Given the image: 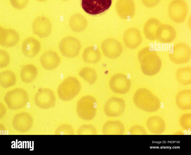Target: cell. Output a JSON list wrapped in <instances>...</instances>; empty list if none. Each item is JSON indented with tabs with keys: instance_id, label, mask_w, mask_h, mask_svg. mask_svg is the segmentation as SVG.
Instances as JSON below:
<instances>
[{
	"instance_id": "6da1fadb",
	"label": "cell",
	"mask_w": 191,
	"mask_h": 155,
	"mask_svg": "<svg viewBox=\"0 0 191 155\" xmlns=\"http://www.w3.org/2000/svg\"><path fill=\"white\" fill-rule=\"evenodd\" d=\"M138 57L141 70L145 75L153 76L160 71L162 65L161 60L157 53L151 50L149 47L142 49L138 54Z\"/></svg>"
},
{
	"instance_id": "7a4b0ae2",
	"label": "cell",
	"mask_w": 191,
	"mask_h": 155,
	"mask_svg": "<svg viewBox=\"0 0 191 155\" xmlns=\"http://www.w3.org/2000/svg\"><path fill=\"white\" fill-rule=\"evenodd\" d=\"M97 103L96 99L90 95L82 97L77 101L76 112L78 116L85 120H90L95 117Z\"/></svg>"
},
{
	"instance_id": "3957f363",
	"label": "cell",
	"mask_w": 191,
	"mask_h": 155,
	"mask_svg": "<svg viewBox=\"0 0 191 155\" xmlns=\"http://www.w3.org/2000/svg\"><path fill=\"white\" fill-rule=\"evenodd\" d=\"M81 88L79 81L74 77L70 76L65 78L59 85L58 92L61 99L65 101H69L79 94Z\"/></svg>"
},
{
	"instance_id": "277c9868",
	"label": "cell",
	"mask_w": 191,
	"mask_h": 155,
	"mask_svg": "<svg viewBox=\"0 0 191 155\" xmlns=\"http://www.w3.org/2000/svg\"><path fill=\"white\" fill-rule=\"evenodd\" d=\"M188 4L184 0H172L168 7V15L174 22L178 24L183 22L188 13Z\"/></svg>"
},
{
	"instance_id": "5b68a950",
	"label": "cell",
	"mask_w": 191,
	"mask_h": 155,
	"mask_svg": "<svg viewBox=\"0 0 191 155\" xmlns=\"http://www.w3.org/2000/svg\"><path fill=\"white\" fill-rule=\"evenodd\" d=\"M59 46L62 55L68 58H72L77 56L81 47L80 41L71 36L65 37L62 39Z\"/></svg>"
},
{
	"instance_id": "8992f818",
	"label": "cell",
	"mask_w": 191,
	"mask_h": 155,
	"mask_svg": "<svg viewBox=\"0 0 191 155\" xmlns=\"http://www.w3.org/2000/svg\"><path fill=\"white\" fill-rule=\"evenodd\" d=\"M170 60L177 64L186 63L191 58V48L187 44L179 42L175 44L172 52L169 54Z\"/></svg>"
},
{
	"instance_id": "52a82bcc",
	"label": "cell",
	"mask_w": 191,
	"mask_h": 155,
	"mask_svg": "<svg viewBox=\"0 0 191 155\" xmlns=\"http://www.w3.org/2000/svg\"><path fill=\"white\" fill-rule=\"evenodd\" d=\"M112 0H81L82 7L86 13L92 15L100 14L107 10Z\"/></svg>"
},
{
	"instance_id": "ba28073f",
	"label": "cell",
	"mask_w": 191,
	"mask_h": 155,
	"mask_svg": "<svg viewBox=\"0 0 191 155\" xmlns=\"http://www.w3.org/2000/svg\"><path fill=\"white\" fill-rule=\"evenodd\" d=\"M130 80L125 75L121 73L116 74L110 78L109 86L115 93L124 94L127 92L131 87Z\"/></svg>"
},
{
	"instance_id": "9c48e42d",
	"label": "cell",
	"mask_w": 191,
	"mask_h": 155,
	"mask_svg": "<svg viewBox=\"0 0 191 155\" xmlns=\"http://www.w3.org/2000/svg\"><path fill=\"white\" fill-rule=\"evenodd\" d=\"M125 107V102L122 98L113 97L109 98L106 102L103 110L107 117H117L121 115Z\"/></svg>"
},
{
	"instance_id": "30bf717a",
	"label": "cell",
	"mask_w": 191,
	"mask_h": 155,
	"mask_svg": "<svg viewBox=\"0 0 191 155\" xmlns=\"http://www.w3.org/2000/svg\"><path fill=\"white\" fill-rule=\"evenodd\" d=\"M32 29L36 35L41 38H45L51 33L52 25L50 20L47 17L39 16L33 21Z\"/></svg>"
},
{
	"instance_id": "8fae6325",
	"label": "cell",
	"mask_w": 191,
	"mask_h": 155,
	"mask_svg": "<svg viewBox=\"0 0 191 155\" xmlns=\"http://www.w3.org/2000/svg\"><path fill=\"white\" fill-rule=\"evenodd\" d=\"M101 48L105 56L110 59H115L121 55L122 48L120 42L116 39L109 38L102 43Z\"/></svg>"
},
{
	"instance_id": "7c38bea8",
	"label": "cell",
	"mask_w": 191,
	"mask_h": 155,
	"mask_svg": "<svg viewBox=\"0 0 191 155\" xmlns=\"http://www.w3.org/2000/svg\"><path fill=\"white\" fill-rule=\"evenodd\" d=\"M19 36L18 32L12 28L0 27V44L5 48L14 47L18 43Z\"/></svg>"
},
{
	"instance_id": "4fadbf2b",
	"label": "cell",
	"mask_w": 191,
	"mask_h": 155,
	"mask_svg": "<svg viewBox=\"0 0 191 155\" xmlns=\"http://www.w3.org/2000/svg\"><path fill=\"white\" fill-rule=\"evenodd\" d=\"M123 39L125 45L129 48L134 49L137 48L142 42V37L139 30L131 28L124 33Z\"/></svg>"
},
{
	"instance_id": "5bb4252c",
	"label": "cell",
	"mask_w": 191,
	"mask_h": 155,
	"mask_svg": "<svg viewBox=\"0 0 191 155\" xmlns=\"http://www.w3.org/2000/svg\"><path fill=\"white\" fill-rule=\"evenodd\" d=\"M40 62L42 66L45 69L52 70L59 66L60 62V58L55 51L49 50L41 55Z\"/></svg>"
},
{
	"instance_id": "9a60e30c",
	"label": "cell",
	"mask_w": 191,
	"mask_h": 155,
	"mask_svg": "<svg viewBox=\"0 0 191 155\" xmlns=\"http://www.w3.org/2000/svg\"><path fill=\"white\" fill-rule=\"evenodd\" d=\"M23 54L28 58L35 57L39 52L41 48L40 42L35 38L30 37L25 39L22 44Z\"/></svg>"
},
{
	"instance_id": "2e32d148",
	"label": "cell",
	"mask_w": 191,
	"mask_h": 155,
	"mask_svg": "<svg viewBox=\"0 0 191 155\" xmlns=\"http://www.w3.org/2000/svg\"><path fill=\"white\" fill-rule=\"evenodd\" d=\"M176 36L175 28L168 24H162L158 31L157 39L162 43H169L173 41Z\"/></svg>"
},
{
	"instance_id": "e0dca14e",
	"label": "cell",
	"mask_w": 191,
	"mask_h": 155,
	"mask_svg": "<svg viewBox=\"0 0 191 155\" xmlns=\"http://www.w3.org/2000/svg\"><path fill=\"white\" fill-rule=\"evenodd\" d=\"M161 24L156 18H152L148 19L144 25L143 31L145 36L151 41L157 39L158 31Z\"/></svg>"
},
{
	"instance_id": "ac0fdd59",
	"label": "cell",
	"mask_w": 191,
	"mask_h": 155,
	"mask_svg": "<svg viewBox=\"0 0 191 155\" xmlns=\"http://www.w3.org/2000/svg\"><path fill=\"white\" fill-rule=\"evenodd\" d=\"M124 128L122 123L118 120H110L106 122L102 128V133L105 135H122Z\"/></svg>"
},
{
	"instance_id": "d6986e66",
	"label": "cell",
	"mask_w": 191,
	"mask_h": 155,
	"mask_svg": "<svg viewBox=\"0 0 191 155\" xmlns=\"http://www.w3.org/2000/svg\"><path fill=\"white\" fill-rule=\"evenodd\" d=\"M38 74L37 68L33 64H28L22 68L20 72L21 80L24 83H28L33 81Z\"/></svg>"
},
{
	"instance_id": "ffe728a7",
	"label": "cell",
	"mask_w": 191,
	"mask_h": 155,
	"mask_svg": "<svg viewBox=\"0 0 191 155\" xmlns=\"http://www.w3.org/2000/svg\"><path fill=\"white\" fill-rule=\"evenodd\" d=\"M119 12L122 18L127 19L132 17L135 12V5L133 0H120Z\"/></svg>"
},
{
	"instance_id": "44dd1931",
	"label": "cell",
	"mask_w": 191,
	"mask_h": 155,
	"mask_svg": "<svg viewBox=\"0 0 191 155\" xmlns=\"http://www.w3.org/2000/svg\"><path fill=\"white\" fill-rule=\"evenodd\" d=\"M82 56L85 62L94 64L98 62L100 60L101 54L97 48L94 46H90L85 49Z\"/></svg>"
},
{
	"instance_id": "7402d4cb",
	"label": "cell",
	"mask_w": 191,
	"mask_h": 155,
	"mask_svg": "<svg viewBox=\"0 0 191 155\" xmlns=\"http://www.w3.org/2000/svg\"><path fill=\"white\" fill-rule=\"evenodd\" d=\"M1 85L7 87L15 84L16 81L15 73L10 70H6L2 72L0 74Z\"/></svg>"
},
{
	"instance_id": "603a6c76",
	"label": "cell",
	"mask_w": 191,
	"mask_h": 155,
	"mask_svg": "<svg viewBox=\"0 0 191 155\" xmlns=\"http://www.w3.org/2000/svg\"><path fill=\"white\" fill-rule=\"evenodd\" d=\"M177 80L182 84H188L191 83V69L189 66L178 68L176 74Z\"/></svg>"
},
{
	"instance_id": "cb8c5ba5",
	"label": "cell",
	"mask_w": 191,
	"mask_h": 155,
	"mask_svg": "<svg viewBox=\"0 0 191 155\" xmlns=\"http://www.w3.org/2000/svg\"><path fill=\"white\" fill-rule=\"evenodd\" d=\"M79 76L90 84H92L96 82L97 75L93 69L85 67L82 68L79 73Z\"/></svg>"
},
{
	"instance_id": "d4e9b609",
	"label": "cell",
	"mask_w": 191,
	"mask_h": 155,
	"mask_svg": "<svg viewBox=\"0 0 191 155\" xmlns=\"http://www.w3.org/2000/svg\"><path fill=\"white\" fill-rule=\"evenodd\" d=\"M77 134L79 135H95L97 134V131L94 125L91 124H85L79 128Z\"/></svg>"
},
{
	"instance_id": "484cf974",
	"label": "cell",
	"mask_w": 191,
	"mask_h": 155,
	"mask_svg": "<svg viewBox=\"0 0 191 155\" xmlns=\"http://www.w3.org/2000/svg\"><path fill=\"white\" fill-rule=\"evenodd\" d=\"M0 66L1 68H4L8 66L10 61V57L8 52L4 49L0 51Z\"/></svg>"
},
{
	"instance_id": "4316f807",
	"label": "cell",
	"mask_w": 191,
	"mask_h": 155,
	"mask_svg": "<svg viewBox=\"0 0 191 155\" xmlns=\"http://www.w3.org/2000/svg\"><path fill=\"white\" fill-rule=\"evenodd\" d=\"M10 1L13 7L17 9L21 10L27 6L29 0H10Z\"/></svg>"
},
{
	"instance_id": "83f0119b",
	"label": "cell",
	"mask_w": 191,
	"mask_h": 155,
	"mask_svg": "<svg viewBox=\"0 0 191 155\" xmlns=\"http://www.w3.org/2000/svg\"><path fill=\"white\" fill-rule=\"evenodd\" d=\"M143 4L148 8H152L157 6L161 0H141Z\"/></svg>"
},
{
	"instance_id": "f1b7e54d",
	"label": "cell",
	"mask_w": 191,
	"mask_h": 155,
	"mask_svg": "<svg viewBox=\"0 0 191 155\" xmlns=\"http://www.w3.org/2000/svg\"><path fill=\"white\" fill-rule=\"evenodd\" d=\"M143 130L142 128L138 126L132 128L130 130V132L132 134L138 133H143Z\"/></svg>"
},
{
	"instance_id": "f546056e",
	"label": "cell",
	"mask_w": 191,
	"mask_h": 155,
	"mask_svg": "<svg viewBox=\"0 0 191 155\" xmlns=\"http://www.w3.org/2000/svg\"><path fill=\"white\" fill-rule=\"evenodd\" d=\"M35 0L40 2H44L46 1L47 0Z\"/></svg>"
},
{
	"instance_id": "4dcf8cb0",
	"label": "cell",
	"mask_w": 191,
	"mask_h": 155,
	"mask_svg": "<svg viewBox=\"0 0 191 155\" xmlns=\"http://www.w3.org/2000/svg\"><path fill=\"white\" fill-rule=\"evenodd\" d=\"M61 0L62 1H67L68 0Z\"/></svg>"
}]
</instances>
